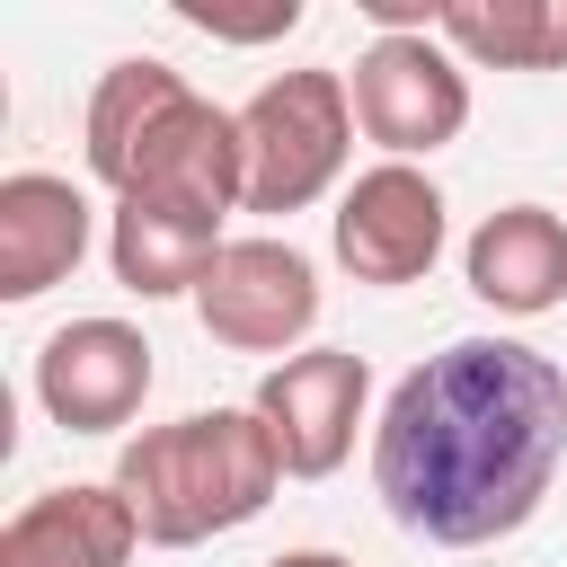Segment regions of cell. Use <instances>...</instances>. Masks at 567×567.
<instances>
[{
  "mask_svg": "<svg viewBox=\"0 0 567 567\" xmlns=\"http://www.w3.org/2000/svg\"><path fill=\"white\" fill-rule=\"evenodd\" d=\"M567 461V372L523 337H461L425 354L381 425H372V487L399 532L434 549L514 540Z\"/></svg>",
  "mask_w": 567,
  "mask_h": 567,
  "instance_id": "cell-1",
  "label": "cell"
},
{
  "mask_svg": "<svg viewBox=\"0 0 567 567\" xmlns=\"http://www.w3.org/2000/svg\"><path fill=\"white\" fill-rule=\"evenodd\" d=\"M89 177L115 204H186V213H239L248 159H239V115H221L186 71L124 53L89 89Z\"/></svg>",
  "mask_w": 567,
  "mask_h": 567,
  "instance_id": "cell-2",
  "label": "cell"
},
{
  "mask_svg": "<svg viewBox=\"0 0 567 567\" xmlns=\"http://www.w3.org/2000/svg\"><path fill=\"white\" fill-rule=\"evenodd\" d=\"M106 487L133 505L142 540L195 549V540L257 523L284 487V461H275V434L257 425V408H195L177 425H142L115 452Z\"/></svg>",
  "mask_w": 567,
  "mask_h": 567,
  "instance_id": "cell-3",
  "label": "cell"
},
{
  "mask_svg": "<svg viewBox=\"0 0 567 567\" xmlns=\"http://www.w3.org/2000/svg\"><path fill=\"white\" fill-rule=\"evenodd\" d=\"M354 151V97L346 71H275L248 106H239V159H248V195L239 213H310Z\"/></svg>",
  "mask_w": 567,
  "mask_h": 567,
  "instance_id": "cell-4",
  "label": "cell"
},
{
  "mask_svg": "<svg viewBox=\"0 0 567 567\" xmlns=\"http://www.w3.org/2000/svg\"><path fill=\"white\" fill-rule=\"evenodd\" d=\"M346 97H354V133L381 142L390 159H434L443 142H461L470 124V62L416 27V35H372L346 71Z\"/></svg>",
  "mask_w": 567,
  "mask_h": 567,
  "instance_id": "cell-5",
  "label": "cell"
},
{
  "mask_svg": "<svg viewBox=\"0 0 567 567\" xmlns=\"http://www.w3.org/2000/svg\"><path fill=\"white\" fill-rule=\"evenodd\" d=\"M195 319L230 354H301L319 328V275L292 239H230L195 284Z\"/></svg>",
  "mask_w": 567,
  "mask_h": 567,
  "instance_id": "cell-6",
  "label": "cell"
},
{
  "mask_svg": "<svg viewBox=\"0 0 567 567\" xmlns=\"http://www.w3.org/2000/svg\"><path fill=\"white\" fill-rule=\"evenodd\" d=\"M363 399H372V363L354 346H301L284 363H266L257 381V425L275 434V461L284 478H328L346 470L354 452V425H363Z\"/></svg>",
  "mask_w": 567,
  "mask_h": 567,
  "instance_id": "cell-7",
  "label": "cell"
},
{
  "mask_svg": "<svg viewBox=\"0 0 567 567\" xmlns=\"http://www.w3.org/2000/svg\"><path fill=\"white\" fill-rule=\"evenodd\" d=\"M337 266L354 275V284H416V275H434V257H443V186L425 177V168H408V159H381V168H363L346 195H337Z\"/></svg>",
  "mask_w": 567,
  "mask_h": 567,
  "instance_id": "cell-8",
  "label": "cell"
},
{
  "mask_svg": "<svg viewBox=\"0 0 567 567\" xmlns=\"http://www.w3.org/2000/svg\"><path fill=\"white\" fill-rule=\"evenodd\" d=\"M35 399L62 434H115L151 399V337L133 319H71L35 354Z\"/></svg>",
  "mask_w": 567,
  "mask_h": 567,
  "instance_id": "cell-9",
  "label": "cell"
},
{
  "mask_svg": "<svg viewBox=\"0 0 567 567\" xmlns=\"http://www.w3.org/2000/svg\"><path fill=\"white\" fill-rule=\"evenodd\" d=\"M97 239V213L71 177L53 168H18L0 177V301H35L53 292Z\"/></svg>",
  "mask_w": 567,
  "mask_h": 567,
  "instance_id": "cell-10",
  "label": "cell"
},
{
  "mask_svg": "<svg viewBox=\"0 0 567 567\" xmlns=\"http://www.w3.org/2000/svg\"><path fill=\"white\" fill-rule=\"evenodd\" d=\"M461 275H470V292H478L487 310L540 319V310L567 301V221H558L549 204H505V213H487V221L470 230Z\"/></svg>",
  "mask_w": 567,
  "mask_h": 567,
  "instance_id": "cell-11",
  "label": "cell"
},
{
  "mask_svg": "<svg viewBox=\"0 0 567 567\" xmlns=\"http://www.w3.org/2000/svg\"><path fill=\"white\" fill-rule=\"evenodd\" d=\"M142 549V523L115 487H44L0 523V567H124Z\"/></svg>",
  "mask_w": 567,
  "mask_h": 567,
  "instance_id": "cell-12",
  "label": "cell"
},
{
  "mask_svg": "<svg viewBox=\"0 0 567 567\" xmlns=\"http://www.w3.org/2000/svg\"><path fill=\"white\" fill-rule=\"evenodd\" d=\"M221 248H230L221 213H186V204H115V221H106V266L142 301H177V292L195 301V284L213 275Z\"/></svg>",
  "mask_w": 567,
  "mask_h": 567,
  "instance_id": "cell-13",
  "label": "cell"
},
{
  "mask_svg": "<svg viewBox=\"0 0 567 567\" xmlns=\"http://www.w3.org/2000/svg\"><path fill=\"white\" fill-rule=\"evenodd\" d=\"M434 35L487 71H567V0H452Z\"/></svg>",
  "mask_w": 567,
  "mask_h": 567,
  "instance_id": "cell-14",
  "label": "cell"
},
{
  "mask_svg": "<svg viewBox=\"0 0 567 567\" xmlns=\"http://www.w3.org/2000/svg\"><path fill=\"white\" fill-rule=\"evenodd\" d=\"M186 27H204V35H230V44H257V35H284V27H301V0H284L275 18H213V9H186Z\"/></svg>",
  "mask_w": 567,
  "mask_h": 567,
  "instance_id": "cell-15",
  "label": "cell"
},
{
  "mask_svg": "<svg viewBox=\"0 0 567 567\" xmlns=\"http://www.w3.org/2000/svg\"><path fill=\"white\" fill-rule=\"evenodd\" d=\"M266 567H354V558H337V549H284V558H266Z\"/></svg>",
  "mask_w": 567,
  "mask_h": 567,
  "instance_id": "cell-16",
  "label": "cell"
}]
</instances>
